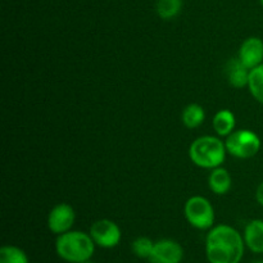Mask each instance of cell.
<instances>
[{
    "label": "cell",
    "mask_w": 263,
    "mask_h": 263,
    "mask_svg": "<svg viewBox=\"0 0 263 263\" xmlns=\"http://www.w3.org/2000/svg\"><path fill=\"white\" fill-rule=\"evenodd\" d=\"M244 251V238L229 225L215 226L205 238V256L210 263H240Z\"/></svg>",
    "instance_id": "1"
},
{
    "label": "cell",
    "mask_w": 263,
    "mask_h": 263,
    "mask_svg": "<svg viewBox=\"0 0 263 263\" xmlns=\"http://www.w3.org/2000/svg\"><path fill=\"white\" fill-rule=\"evenodd\" d=\"M95 246L90 234L69 230L58 235L55 241V252L59 258L68 263H81L90 261L95 253Z\"/></svg>",
    "instance_id": "2"
},
{
    "label": "cell",
    "mask_w": 263,
    "mask_h": 263,
    "mask_svg": "<svg viewBox=\"0 0 263 263\" xmlns=\"http://www.w3.org/2000/svg\"><path fill=\"white\" fill-rule=\"evenodd\" d=\"M189 157L200 168H217L225 162L226 145L215 136H200L190 145Z\"/></svg>",
    "instance_id": "3"
},
{
    "label": "cell",
    "mask_w": 263,
    "mask_h": 263,
    "mask_svg": "<svg viewBox=\"0 0 263 263\" xmlns=\"http://www.w3.org/2000/svg\"><path fill=\"white\" fill-rule=\"evenodd\" d=\"M184 215L187 222L198 230H210L215 225V210L204 197H192L184 207Z\"/></svg>",
    "instance_id": "4"
},
{
    "label": "cell",
    "mask_w": 263,
    "mask_h": 263,
    "mask_svg": "<svg viewBox=\"0 0 263 263\" xmlns=\"http://www.w3.org/2000/svg\"><path fill=\"white\" fill-rule=\"evenodd\" d=\"M226 151L240 159L252 158L261 149V139L251 130L233 131L226 139Z\"/></svg>",
    "instance_id": "5"
},
{
    "label": "cell",
    "mask_w": 263,
    "mask_h": 263,
    "mask_svg": "<svg viewBox=\"0 0 263 263\" xmlns=\"http://www.w3.org/2000/svg\"><path fill=\"white\" fill-rule=\"evenodd\" d=\"M90 236L92 238L94 243L98 247L104 249L115 248L120 244L122 233L118 225L113 221L102 218V220L95 221L90 228Z\"/></svg>",
    "instance_id": "6"
},
{
    "label": "cell",
    "mask_w": 263,
    "mask_h": 263,
    "mask_svg": "<svg viewBox=\"0 0 263 263\" xmlns=\"http://www.w3.org/2000/svg\"><path fill=\"white\" fill-rule=\"evenodd\" d=\"M184 259V249L172 239H161L154 243L149 263H181Z\"/></svg>",
    "instance_id": "7"
},
{
    "label": "cell",
    "mask_w": 263,
    "mask_h": 263,
    "mask_svg": "<svg viewBox=\"0 0 263 263\" xmlns=\"http://www.w3.org/2000/svg\"><path fill=\"white\" fill-rule=\"evenodd\" d=\"M74 220H76V213L73 208L67 203H61L49 212L48 228L51 233L61 235L71 230Z\"/></svg>",
    "instance_id": "8"
},
{
    "label": "cell",
    "mask_w": 263,
    "mask_h": 263,
    "mask_svg": "<svg viewBox=\"0 0 263 263\" xmlns=\"http://www.w3.org/2000/svg\"><path fill=\"white\" fill-rule=\"evenodd\" d=\"M239 59L251 71L263 63V41L259 37H249L239 49Z\"/></svg>",
    "instance_id": "9"
},
{
    "label": "cell",
    "mask_w": 263,
    "mask_h": 263,
    "mask_svg": "<svg viewBox=\"0 0 263 263\" xmlns=\"http://www.w3.org/2000/svg\"><path fill=\"white\" fill-rule=\"evenodd\" d=\"M244 243L251 252L256 254L263 253V221L252 220L244 229Z\"/></svg>",
    "instance_id": "10"
},
{
    "label": "cell",
    "mask_w": 263,
    "mask_h": 263,
    "mask_svg": "<svg viewBox=\"0 0 263 263\" xmlns=\"http://www.w3.org/2000/svg\"><path fill=\"white\" fill-rule=\"evenodd\" d=\"M249 72L251 71L241 63L239 58L230 59L226 64V74L229 77V82L238 89L248 86Z\"/></svg>",
    "instance_id": "11"
},
{
    "label": "cell",
    "mask_w": 263,
    "mask_h": 263,
    "mask_svg": "<svg viewBox=\"0 0 263 263\" xmlns=\"http://www.w3.org/2000/svg\"><path fill=\"white\" fill-rule=\"evenodd\" d=\"M208 184H210V189L215 194L223 195L231 189V176L228 170L217 167V168H213L212 172H211Z\"/></svg>",
    "instance_id": "12"
},
{
    "label": "cell",
    "mask_w": 263,
    "mask_h": 263,
    "mask_svg": "<svg viewBox=\"0 0 263 263\" xmlns=\"http://www.w3.org/2000/svg\"><path fill=\"white\" fill-rule=\"evenodd\" d=\"M213 128L220 136H229L235 128V116L231 110L221 109L213 117Z\"/></svg>",
    "instance_id": "13"
},
{
    "label": "cell",
    "mask_w": 263,
    "mask_h": 263,
    "mask_svg": "<svg viewBox=\"0 0 263 263\" xmlns=\"http://www.w3.org/2000/svg\"><path fill=\"white\" fill-rule=\"evenodd\" d=\"M204 118L205 112L199 104H189L182 110V122L187 128H197L202 125Z\"/></svg>",
    "instance_id": "14"
},
{
    "label": "cell",
    "mask_w": 263,
    "mask_h": 263,
    "mask_svg": "<svg viewBox=\"0 0 263 263\" xmlns=\"http://www.w3.org/2000/svg\"><path fill=\"white\" fill-rule=\"evenodd\" d=\"M248 87L254 99L263 104V63L251 69Z\"/></svg>",
    "instance_id": "15"
},
{
    "label": "cell",
    "mask_w": 263,
    "mask_h": 263,
    "mask_svg": "<svg viewBox=\"0 0 263 263\" xmlns=\"http://www.w3.org/2000/svg\"><path fill=\"white\" fill-rule=\"evenodd\" d=\"M0 263H30V259L20 247L3 246L0 249Z\"/></svg>",
    "instance_id": "16"
},
{
    "label": "cell",
    "mask_w": 263,
    "mask_h": 263,
    "mask_svg": "<svg viewBox=\"0 0 263 263\" xmlns=\"http://www.w3.org/2000/svg\"><path fill=\"white\" fill-rule=\"evenodd\" d=\"M182 7L181 0H158L157 3V13L163 20H171L176 17Z\"/></svg>",
    "instance_id": "17"
},
{
    "label": "cell",
    "mask_w": 263,
    "mask_h": 263,
    "mask_svg": "<svg viewBox=\"0 0 263 263\" xmlns=\"http://www.w3.org/2000/svg\"><path fill=\"white\" fill-rule=\"evenodd\" d=\"M154 248V241L151 240L146 236H140V238H136L135 240L131 244V249H133V253L136 257L143 259H149L152 252Z\"/></svg>",
    "instance_id": "18"
},
{
    "label": "cell",
    "mask_w": 263,
    "mask_h": 263,
    "mask_svg": "<svg viewBox=\"0 0 263 263\" xmlns=\"http://www.w3.org/2000/svg\"><path fill=\"white\" fill-rule=\"evenodd\" d=\"M256 199H257V202H258L259 204H261L263 207V181L258 185V187H257Z\"/></svg>",
    "instance_id": "19"
},
{
    "label": "cell",
    "mask_w": 263,
    "mask_h": 263,
    "mask_svg": "<svg viewBox=\"0 0 263 263\" xmlns=\"http://www.w3.org/2000/svg\"><path fill=\"white\" fill-rule=\"evenodd\" d=\"M253 263H263V261H256V262H253Z\"/></svg>",
    "instance_id": "20"
},
{
    "label": "cell",
    "mask_w": 263,
    "mask_h": 263,
    "mask_svg": "<svg viewBox=\"0 0 263 263\" xmlns=\"http://www.w3.org/2000/svg\"><path fill=\"white\" fill-rule=\"evenodd\" d=\"M81 263H91L90 261H85V262H81Z\"/></svg>",
    "instance_id": "21"
},
{
    "label": "cell",
    "mask_w": 263,
    "mask_h": 263,
    "mask_svg": "<svg viewBox=\"0 0 263 263\" xmlns=\"http://www.w3.org/2000/svg\"><path fill=\"white\" fill-rule=\"evenodd\" d=\"M261 4H262V7H263V0H261Z\"/></svg>",
    "instance_id": "22"
}]
</instances>
